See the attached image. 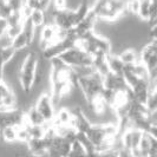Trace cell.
<instances>
[{
  "mask_svg": "<svg viewBox=\"0 0 157 157\" xmlns=\"http://www.w3.org/2000/svg\"><path fill=\"white\" fill-rule=\"evenodd\" d=\"M121 59V62L126 65V64H136L141 63L140 62V52L136 51L135 48H125L117 56Z\"/></svg>",
  "mask_w": 157,
  "mask_h": 157,
  "instance_id": "cell-4",
  "label": "cell"
},
{
  "mask_svg": "<svg viewBox=\"0 0 157 157\" xmlns=\"http://www.w3.org/2000/svg\"><path fill=\"white\" fill-rule=\"evenodd\" d=\"M108 60V65H109V70L111 73L113 75H119L123 76V70H124V64L121 62V59L118 58L117 56L115 55H108L106 57Z\"/></svg>",
  "mask_w": 157,
  "mask_h": 157,
  "instance_id": "cell-5",
  "label": "cell"
},
{
  "mask_svg": "<svg viewBox=\"0 0 157 157\" xmlns=\"http://www.w3.org/2000/svg\"><path fill=\"white\" fill-rule=\"evenodd\" d=\"M11 13L12 11L8 7L6 0H0V19H6Z\"/></svg>",
  "mask_w": 157,
  "mask_h": 157,
  "instance_id": "cell-10",
  "label": "cell"
},
{
  "mask_svg": "<svg viewBox=\"0 0 157 157\" xmlns=\"http://www.w3.org/2000/svg\"><path fill=\"white\" fill-rule=\"evenodd\" d=\"M29 20H30V23L32 24V26L34 29H41L45 25V13H44V11L33 10Z\"/></svg>",
  "mask_w": 157,
  "mask_h": 157,
  "instance_id": "cell-7",
  "label": "cell"
},
{
  "mask_svg": "<svg viewBox=\"0 0 157 157\" xmlns=\"http://www.w3.org/2000/svg\"><path fill=\"white\" fill-rule=\"evenodd\" d=\"M119 155V151L117 150H108V151H105V152H102L101 154V157H118Z\"/></svg>",
  "mask_w": 157,
  "mask_h": 157,
  "instance_id": "cell-13",
  "label": "cell"
},
{
  "mask_svg": "<svg viewBox=\"0 0 157 157\" xmlns=\"http://www.w3.org/2000/svg\"><path fill=\"white\" fill-rule=\"evenodd\" d=\"M34 108L38 110V112L45 119L46 123H51L53 121L56 115V108L52 103V98L50 94H40V97L34 104Z\"/></svg>",
  "mask_w": 157,
  "mask_h": 157,
  "instance_id": "cell-2",
  "label": "cell"
},
{
  "mask_svg": "<svg viewBox=\"0 0 157 157\" xmlns=\"http://www.w3.org/2000/svg\"><path fill=\"white\" fill-rule=\"evenodd\" d=\"M6 2L12 12H18L24 5V0H6Z\"/></svg>",
  "mask_w": 157,
  "mask_h": 157,
  "instance_id": "cell-11",
  "label": "cell"
},
{
  "mask_svg": "<svg viewBox=\"0 0 157 157\" xmlns=\"http://www.w3.org/2000/svg\"><path fill=\"white\" fill-rule=\"evenodd\" d=\"M21 31H23V24L16 25V26H7L5 33L7 34L11 39H14V38H17L21 33Z\"/></svg>",
  "mask_w": 157,
  "mask_h": 157,
  "instance_id": "cell-9",
  "label": "cell"
},
{
  "mask_svg": "<svg viewBox=\"0 0 157 157\" xmlns=\"http://www.w3.org/2000/svg\"><path fill=\"white\" fill-rule=\"evenodd\" d=\"M12 43H13V39H11L6 33H4L2 36H0V48L12 46Z\"/></svg>",
  "mask_w": 157,
  "mask_h": 157,
  "instance_id": "cell-12",
  "label": "cell"
},
{
  "mask_svg": "<svg viewBox=\"0 0 157 157\" xmlns=\"http://www.w3.org/2000/svg\"><path fill=\"white\" fill-rule=\"evenodd\" d=\"M5 20H6L7 26H16V25H20V24L24 23L23 18L20 16L19 11H18V12H12Z\"/></svg>",
  "mask_w": 157,
  "mask_h": 157,
  "instance_id": "cell-8",
  "label": "cell"
},
{
  "mask_svg": "<svg viewBox=\"0 0 157 157\" xmlns=\"http://www.w3.org/2000/svg\"><path fill=\"white\" fill-rule=\"evenodd\" d=\"M24 113H25L26 124H29V125H45L46 124L45 119L41 117V115L38 112V110L34 106H31Z\"/></svg>",
  "mask_w": 157,
  "mask_h": 157,
  "instance_id": "cell-3",
  "label": "cell"
},
{
  "mask_svg": "<svg viewBox=\"0 0 157 157\" xmlns=\"http://www.w3.org/2000/svg\"><path fill=\"white\" fill-rule=\"evenodd\" d=\"M58 57L69 67H73V66H92V62H94L92 56L83 52L82 50H79L78 47L76 46L64 51L63 53H60Z\"/></svg>",
  "mask_w": 157,
  "mask_h": 157,
  "instance_id": "cell-1",
  "label": "cell"
},
{
  "mask_svg": "<svg viewBox=\"0 0 157 157\" xmlns=\"http://www.w3.org/2000/svg\"><path fill=\"white\" fill-rule=\"evenodd\" d=\"M0 140L6 144H13L17 142V126H5L0 130Z\"/></svg>",
  "mask_w": 157,
  "mask_h": 157,
  "instance_id": "cell-6",
  "label": "cell"
}]
</instances>
